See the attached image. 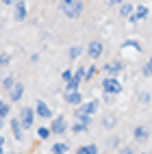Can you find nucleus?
<instances>
[{
	"label": "nucleus",
	"instance_id": "nucleus-1",
	"mask_svg": "<svg viewBox=\"0 0 152 154\" xmlns=\"http://www.w3.org/2000/svg\"><path fill=\"white\" fill-rule=\"evenodd\" d=\"M102 91L104 94H111V96H119L122 94V83L117 76H107L102 78Z\"/></svg>",
	"mask_w": 152,
	"mask_h": 154
},
{
	"label": "nucleus",
	"instance_id": "nucleus-2",
	"mask_svg": "<svg viewBox=\"0 0 152 154\" xmlns=\"http://www.w3.org/2000/svg\"><path fill=\"white\" fill-rule=\"evenodd\" d=\"M83 11H85V2H83V0H74L70 7L61 9V13H63L67 20H76V17H80V15H83Z\"/></svg>",
	"mask_w": 152,
	"mask_h": 154
},
{
	"label": "nucleus",
	"instance_id": "nucleus-3",
	"mask_svg": "<svg viewBox=\"0 0 152 154\" xmlns=\"http://www.w3.org/2000/svg\"><path fill=\"white\" fill-rule=\"evenodd\" d=\"M35 117H37V113L30 109V106H26V109H22L20 111V122H22V126H24V130H30L33 128V124H35Z\"/></svg>",
	"mask_w": 152,
	"mask_h": 154
},
{
	"label": "nucleus",
	"instance_id": "nucleus-4",
	"mask_svg": "<svg viewBox=\"0 0 152 154\" xmlns=\"http://www.w3.org/2000/svg\"><path fill=\"white\" fill-rule=\"evenodd\" d=\"M50 130H52V135H65L67 132V122L63 115H57L52 122H50Z\"/></svg>",
	"mask_w": 152,
	"mask_h": 154
},
{
	"label": "nucleus",
	"instance_id": "nucleus-5",
	"mask_svg": "<svg viewBox=\"0 0 152 154\" xmlns=\"http://www.w3.org/2000/svg\"><path fill=\"white\" fill-rule=\"evenodd\" d=\"M26 15H28L26 2H24V0H17V2L13 5V20H15V22H24Z\"/></svg>",
	"mask_w": 152,
	"mask_h": 154
},
{
	"label": "nucleus",
	"instance_id": "nucleus-6",
	"mask_svg": "<svg viewBox=\"0 0 152 154\" xmlns=\"http://www.w3.org/2000/svg\"><path fill=\"white\" fill-rule=\"evenodd\" d=\"M148 13H150V9L146 5H139V7H135V11L128 15V20H130V24H137V22H141V20H146Z\"/></svg>",
	"mask_w": 152,
	"mask_h": 154
},
{
	"label": "nucleus",
	"instance_id": "nucleus-7",
	"mask_svg": "<svg viewBox=\"0 0 152 154\" xmlns=\"http://www.w3.org/2000/svg\"><path fill=\"white\" fill-rule=\"evenodd\" d=\"M65 102L67 104H72V106H80L85 102V98H83V94H80V91L76 89V91H65Z\"/></svg>",
	"mask_w": 152,
	"mask_h": 154
},
{
	"label": "nucleus",
	"instance_id": "nucleus-8",
	"mask_svg": "<svg viewBox=\"0 0 152 154\" xmlns=\"http://www.w3.org/2000/svg\"><path fill=\"white\" fill-rule=\"evenodd\" d=\"M11 132H13V137L15 141H22L24 139V126H22V122H20V117H11Z\"/></svg>",
	"mask_w": 152,
	"mask_h": 154
},
{
	"label": "nucleus",
	"instance_id": "nucleus-9",
	"mask_svg": "<svg viewBox=\"0 0 152 154\" xmlns=\"http://www.w3.org/2000/svg\"><path fill=\"white\" fill-rule=\"evenodd\" d=\"M102 69H104V74H109V76H117V74H122V69H124V63L117 59V61H111V63H107Z\"/></svg>",
	"mask_w": 152,
	"mask_h": 154
},
{
	"label": "nucleus",
	"instance_id": "nucleus-10",
	"mask_svg": "<svg viewBox=\"0 0 152 154\" xmlns=\"http://www.w3.org/2000/svg\"><path fill=\"white\" fill-rule=\"evenodd\" d=\"M35 113H37V117H42V119H50V115H52V111H50V106L44 100L35 102Z\"/></svg>",
	"mask_w": 152,
	"mask_h": 154
},
{
	"label": "nucleus",
	"instance_id": "nucleus-11",
	"mask_svg": "<svg viewBox=\"0 0 152 154\" xmlns=\"http://www.w3.org/2000/svg\"><path fill=\"white\" fill-rule=\"evenodd\" d=\"M22 98H24V85L17 80V83L9 89V100H11V102H20Z\"/></svg>",
	"mask_w": 152,
	"mask_h": 154
},
{
	"label": "nucleus",
	"instance_id": "nucleus-12",
	"mask_svg": "<svg viewBox=\"0 0 152 154\" xmlns=\"http://www.w3.org/2000/svg\"><path fill=\"white\" fill-rule=\"evenodd\" d=\"M102 44H100V42H89L87 44V54L91 57V59H100V57H102Z\"/></svg>",
	"mask_w": 152,
	"mask_h": 154
},
{
	"label": "nucleus",
	"instance_id": "nucleus-13",
	"mask_svg": "<svg viewBox=\"0 0 152 154\" xmlns=\"http://www.w3.org/2000/svg\"><path fill=\"white\" fill-rule=\"evenodd\" d=\"M98 106H100V102H98V100H89V102H83V104H80L78 109H80V111H85L87 115H96V113H98Z\"/></svg>",
	"mask_w": 152,
	"mask_h": 154
},
{
	"label": "nucleus",
	"instance_id": "nucleus-14",
	"mask_svg": "<svg viewBox=\"0 0 152 154\" xmlns=\"http://www.w3.org/2000/svg\"><path fill=\"white\" fill-rule=\"evenodd\" d=\"M133 137H135V141H137V143H144V141H148L150 132H148V128H146V126H137V128L133 130Z\"/></svg>",
	"mask_w": 152,
	"mask_h": 154
},
{
	"label": "nucleus",
	"instance_id": "nucleus-15",
	"mask_svg": "<svg viewBox=\"0 0 152 154\" xmlns=\"http://www.w3.org/2000/svg\"><path fill=\"white\" fill-rule=\"evenodd\" d=\"M76 154H100V152H98V146H96V143H87V146H80V148L76 150Z\"/></svg>",
	"mask_w": 152,
	"mask_h": 154
},
{
	"label": "nucleus",
	"instance_id": "nucleus-16",
	"mask_svg": "<svg viewBox=\"0 0 152 154\" xmlns=\"http://www.w3.org/2000/svg\"><path fill=\"white\" fill-rule=\"evenodd\" d=\"M67 150H70V146H67V143L59 141V143H54V146L50 148V154H67Z\"/></svg>",
	"mask_w": 152,
	"mask_h": 154
},
{
	"label": "nucleus",
	"instance_id": "nucleus-17",
	"mask_svg": "<svg viewBox=\"0 0 152 154\" xmlns=\"http://www.w3.org/2000/svg\"><path fill=\"white\" fill-rule=\"evenodd\" d=\"M80 54H83V46H72V48L67 50V59L70 61H76Z\"/></svg>",
	"mask_w": 152,
	"mask_h": 154
},
{
	"label": "nucleus",
	"instance_id": "nucleus-18",
	"mask_svg": "<svg viewBox=\"0 0 152 154\" xmlns=\"http://www.w3.org/2000/svg\"><path fill=\"white\" fill-rule=\"evenodd\" d=\"M70 130H72V132H76V135H78V132H87V130H89V124H85V122H78V119H76Z\"/></svg>",
	"mask_w": 152,
	"mask_h": 154
},
{
	"label": "nucleus",
	"instance_id": "nucleus-19",
	"mask_svg": "<svg viewBox=\"0 0 152 154\" xmlns=\"http://www.w3.org/2000/svg\"><path fill=\"white\" fill-rule=\"evenodd\" d=\"M133 11H135V7L130 5V2H122V5H119V15H124V17H128L130 13H133Z\"/></svg>",
	"mask_w": 152,
	"mask_h": 154
},
{
	"label": "nucleus",
	"instance_id": "nucleus-20",
	"mask_svg": "<svg viewBox=\"0 0 152 154\" xmlns=\"http://www.w3.org/2000/svg\"><path fill=\"white\" fill-rule=\"evenodd\" d=\"M9 113H11V106H9V102L0 100V119H7Z\"/></svg>",
	"mask_w": 152,
	"mask_h": 154
},
{
	"label": "nucleus",
	"instance_id": "nucleus-21",
	"mask_svg": "<svg viewBox=\"0 0 152 154\" xmlns=\"http://www.w3.org/2000/svg\"><path fill=\"white\" fill-rule=\"evenodd\" d=\"M74 117H76L78 122H85V124H91V115H87V113H85V111H80V109H76Z\"/></svg>",
	"mask_w": 152,
	"mask_h": 154
},
{
	"label": "nucleus",
	"instance_id": "nucleus-22",
	"mask_svg": "<svg viewBox=\"0 0 152 154\" xmlns=\"http://www.w3.org/2000/svg\"><path fill=\"white\" fill-rule=\"evenodd\" d=\"M122 46H124V48H135L137 52H141V42H139V39H126Z\"/></svg>",
	"mask_w": 152,
	"mask_h": 154
},
{
	"label": "nucleus",
	"instance_id": "nucleus-23",
	"mask_svg": "<svg viewBox=\"0 0 152 154\" xmlns=\"http://www.w3.org/2000/svg\"><path fill=\"white\" fill-rule=\"evenodd\" d=\"M50 135H52L50 126H39V128H37V137H39V139H48Z\"/></svg>",
	"mask_w": 152,
	"mask_h": 154
},
{
	"label": "nucleus",
	"instance_id": "nucleus-24",
	"mask_svg": "<svg viewBox=\"0 0 152 154\" xmlns=\"http://www.w3.org/2000/svg\"><path fill=\"white\" fill-rule=\"evenodd\" d=\"M15 83H17V80H15V76L11 74V76H7V78H2V83H0V85H2V87H5V89L9 91V89H11V87H13Z\"/></svg>",
	"mask_w": 152,
	"mask_h": 154
},
{
	"label": "nucleus",
	"instance_id": "nucleus-25",
	"mask_svg": "<svg viewBox=\"0 0 152 154\" xmlns=\"http://www.w3.org/2000/svg\"><path fill=\"white\" fill-rule=\"evenodd\" d=\"M102 126L111 130V128H113V126H115V115H107V117L102 119Z\"/></svg>",
	"mask_w": 152,
	"mask_h": 154
},
{
	"label": "nucleus",
	"instance_id": "nucleus-26",
	"mask_svg": "<svg viewBox=\"0 0 152 154\" xmlns=\"http://www.w3.org/2000/svg\"><path fill=\"white\" fill-rule=\"evenodd\" d=\"M9 63H11V54H9V52H2V54H0V67H7Z\"/></svg>",
	"mask_w": 152,
	"mask_h": 154
},
{
	"label": "nucleus",
	"instance_id": "nucleus-27",
	"mask_svg": "<svg viewBox=\"0 0 152 154\" xmlns=\"http://www.w3.org/2000/svg\"><path fill=\"white\" fill-rule=\"evenodd\" d=\"M96 76V65H89L87 69H85V80H91Z\"/></svg>",
	"mask_w": 152,
	"mask_h": 154
},
{
	"label": "nucleus",
	"instance_id": "nucleus-28",
	"mask_svg": "<svg viewBox=\"0 0 152 154\" xmlns=\"http://www.w3.org/2000/svg\"><path fill=\"white\" fill-rule=\"evenodd\" d=\"M72 76H74V72H72V69H70V67H67V69H63V72H61V78H63V83H67V80H70V78H72Z\"/></svg>",
	"mask_w": 152,
	"mask_h": 154
},
{
	"label": "nucleus",
	"instance_id": "nucleus-29",
	"mask_svg": "<svg viewBox=\"0 0 152 154\" xmlns=\"http://www.w3.org/2000/svg\"><path fill=\"white\" fill-rule=\"evenodd\" d=\"M119 154H135V148L133 146H124V148H119Z\"/></svg>",
	"mask_w": 152,
	"mask_h": 154
},
{
	"label": "nucleus",
	"instance_id": "nucleus-30",
	"mask_svg": "<svg viewBox=\"0 0 152 154\" xmlns=\"http://www.w3.org/2000/svg\"><path fill=\"white\" fill-rule=\"evenodd\" d=\"M141 72H144V76H152V65H150V63H146Z\"/></svg>",
	"mask_w": 152,
	"mask_h": 154
},
{
	"label": "nucleus",
	"instance_id": "nucleus-31",
	"mask_svg": "<svg viewBox=\"0 0 152 154\" xmlns=\"http://www.w3.org/2000/svg\"><path fill=\"white\" fill-rule=\"evenodd\" d=\"M139 100L144 102V104H148V102H150L152 98H150V94H141V96H139Z\"/></svg>",
	"mask_w": 152,
	"mask_h": 154
},
{
	"label": "nucleus",
	"instance_id": "nucleus-32",
	"mask_svg": "<svg viewBox=\"0 0 152 154\" xmlns=\"http://www.w3.org/2000/svg\"><path fill=\"white\" fill-rule=\"evenodd\" d=\"M74 0H61V5H59V9H65V7H70Z\"/></svg>",
	"mask_w": 152,
	"mask_h": 154
},
{
	"label": "nucleus",
	"instance_id": "nucleus-33",
	"mask_svg": "<svg viewBox=\"0 0 152 154\" xmlns=\"http://www.w3.org/2000/svg\"><path fill=\"white\" fill-rule=\"evenodd\" d=\"M0 154H5V137L0 135Z\"/></svg>",
	"mask_w": 152,
	"mask_h": 154
},
{
	"label": "nucleus",
	"instance_id": "nucleus-34",
	"mask_svg": "<svg viewBox=\"0 0 152 154\" xmlns=\"http://www.w3.org/2000/svg\"><path fill=\"white\" fill-rule=\"evenodd\" d=\"M122 2H126V0H109V5H117V7H119Z\"/></svg>",
	"mask_w": 152,
	"mask_h": 154
},
{
	"label": "nucleus",
	"instance_id": "nucleus-35",
	"mask_svg": "<svg viewBox=\"0 0 152 154\" xmlns=\"http://www.w3.org/2000/svg\"><path fill=\"white\" fill-rule=\"evenodd\" d=\"M2 2H5V5H15L17 0H2Z\"/></svg>",
	"mask_w": 152,
	"mask_h": 154
},
{
	"label": "nucleus",
	"instance_id": "nucleus-36",
	"mask_svg": "<svg viewBox=\"0 0 152 154\" xmlns=\"http://www.w3.org/2000/svg\"><path fill=\"white\" fill-rule=\"evenodd\" d=\"M9 154H22V152H9Z\"/></svg>",
	"mask_w": 152,
	"mask_h": 154
},
{
	"label": "nucleus",
	"instance_id": "nucleus-37",
	"mask_svg": "<svg viewBox=\"0 0 152 154\" xmlns=\"http://www.w3.org/2000/svg\"><path fill=\"white\" fill-rule=\"evenodd\" d=\"M148 63H150V65H152V57H150V61H148Z\"/></svg>",
	"mask_w": 152,
	"mask_h": 154
},
{
	"label": "nucleus",
	"instance_id": "nucleus-38",
	"mask_svg": "<svg viewBox=\"0 0 152 154\" xmlns=\"http://www.w3.org/2000/svg\"><path fill=\"white\" fill-rule=\"evenodd\" d=\"M141 154H150V152H141Z\"/></svg>",
	"mask_w": 152,
	"mask_h": 154
},
{
	"label": "nucleus",
	"instance_id": "nucleus-39",
	"mask_svg": "<svg viewBox=\"0 0 152 154\" xmlns=\"http://www.w3.org/2000/svg\"><path fill=\"white\" fill-rule=\"evenodd\" d=\"M0 83H2V78H0Z\"/></svg>",
	"mask_w": 152,
	"mask_h": 154
}]
</instances>
